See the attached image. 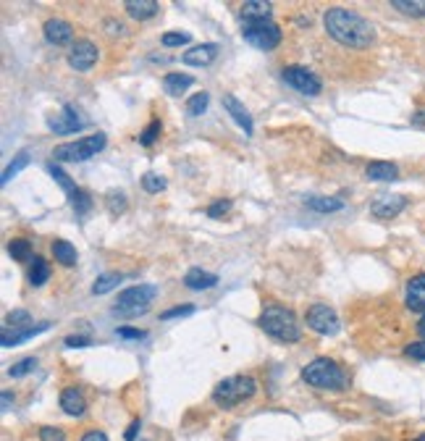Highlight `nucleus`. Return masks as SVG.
<instances>
[{
    "instance_id": "obj_18",
    "label": "nucleus",
    "mask_w": 425,
    "mask_h": 441,
    "mask_svg": "<svg viewBox=\"0 0 425 441\" xmlns=\"http://www.w3.org/2000/svg\"><path fill=\"white\" fill-rule=\"evenodd\" d=\"M223 108L229 111V116L234 118L236 124L244 129V134H252L255 132V126H252V116H249V111L244 105L236 100L234 95H223Z\"/></svg>"
},
{
    "instance_id": "obj_28",
    "label": "nucleus",
    "mask_w": 425,
    "mask_h": 441,
    "mask_svg": "<svg viewBox=\"0 0 425 441\" xmlns=\"http://www.w3.org/2000/svg\"><path fill=\"white\" fill-rule=\"evenodd\" d=\"M161 132H163V124L158 121V118H152L145 129L139 132V137H137V139H139V145H142V147H150V145H155V142H158Z\"/></svg>"
},
{
    "instance_id": "obj_27",
    "label": "nucleus",
    "mask_w": 425,
    "mask_h": 441,
    "mask_svg": "<svg viewBox=\"0 0 425 441\" xmlns=\"http://www.w3.org/2000/svg\"><path fill=\"white\" fill-rule=\"evenodd\" d=\"M305 203H308V207L318 210V213H334V210H341V207H344V203L336 200V197H308Z\"/></svg>"
},
{
    "instance_id": "obj_21",
    "label": "nucleus",
    "mask_w": 425,
    "mask_h": 441,
    "mask_svg": "<svg viewBox=\"0 0 425 441\" xmlns=\"http://www.w3.org/2000/svg\"><path fill=\"white\" fill-rule=\"evenodd\" d=\"M365 177L370 179V181H394V179L399 177V168L389 161H373L367 163Z\"/></svg>"
},
{
    "instance_id": "obj_19",
    "label": "nucleus",
    "mask_w": 425,
    "mask_h": 441,
    "mask_svg": "<svg viewBox=\"0 0 425 441\" xmlns=\"http://www.w3.org/2000/svg\"><path fill=\"white\" fill-rule=\"evenodd\" d=\"M239 16H242L244 24L271 21V3H263V0H247V3L239 8Z\"/></svg>"
},
{
    "instance_id": "obj_46",
    "label": "nucleus",
    "mask_w": 425,
    "mask_h": 441,
    "mask_svg": "<svg viewBox=\"0 0 425 441\" xmlns=\"http://www.w3.org/2000/svg\"><path fill=\"white\" fill-rule=\"evenodd\" d=\"M79 441H108V436H105L103 431H97V428H95V431H87Z\"/></svg>"
},
{
    "instance_id": "obj_48",
    "label": "nucleus",
    "mask_w": 425,
    "mask_h": 441,
    "mask_svg": "<svg viewBox=\"0 0 425 441\" xmlns=\"http://www.w3.org/2000/svg\"><path fill=\"white\" fill-rule=\"evenodd\" d=\"M137 431H139V420H134L132 426L126 428V441H134V439H137Z\"/></svg>"
},
{
    "instance_id": "obj_35",
    "label": "nucleus",
    "mask_w": 425,
    "mask_h": 441,
    "mask_svg": "<svg viewBox=\"0 0 425 441\" xmlns=\"http://www.w3.org/2000/svg\"><path fill=\"white\" fill-rule=\"evenodd\" d=\"M105 203H108V207H111V213H113V216L124 213L126 205H129V203H126V194H124V192H118V190L108 192V194H105Z\"/></svg>"
},
{
    "instance_id": "obj_17",
    "label": "nucleus",
    "mask_w": 425,
    "mask_h": 441,
    "mask_svg": "<svg viewBox=\"0 0 425 441\" xmlns=\"http://www.w3.org/2000/svg\"><path fill=\"white\" fill-rule=\"evenodd\" d=\"M407 308L415 313H425V273L407 281V294H404Z\"/></svg>"
},
{
    "instance_id": "obj_43",
    "label": "nucleus",
    "mask_w": 425,
    "mask_h": 441,
    "mask_svg": "<svg viewBox=\"0 0 425 441\" xmlns=\"http://www.w3.org/2000/svg\"><path fill=\"white\" fill-rule=\"evenodd\" d=\"M231 210V200H216L213 205L207 207V216L210 218H220V216H226Z\"/></svg>"
},
{
    "instance_id": "obj_13",
    "label": "nucleus",
    "mask_w": 425,
    "mask_h": 441,
    "mask_svg": "<svg viewBox=\"0 0 425 441\" xmlns=\"http://www.w3.org/2000/svg\"><path fill=\"white\" fill-rule=\"evenodd\" d=\"M43 34L50 45L60 47V45H69L73 40V27L63 19H47L43 24Z\"/></svg>"
},
{
    "instance_id": "obj_15",
    "label": "nucleus",
    "mask_w": 425,
    "mask_h": 441,
    "mask_svg": "<svg viewBox=\"0 0 425 441\" xmlns=\"http://www.w3.org/2000/svg\"><path fill=\"white\" fill-rule=\"evenodd\" d=\"M47 328H50L47 321H43V324H37V326H27V328H14V331H11V328H5V331H3V337H0V344H3V347H16V344H21V341H27V339L47 331Z\"/></svg>"
},
{
    "instance_id": "obj_40",
    "label": "nucleus",
    "mask_w": 425,
    "mask_h": 441,
    "mask_svg": "<svg viewBox=\"0 0 425 441\" xmlns=\"http://www.w3.org/2000/svg\"><path fill=\"white\" fill-rule=\"evenodd\" d=\"M40 441H66V431L56 426H43L40 428Z\"/></svg>"
},
{
    "instance_id": "obj_24",
    "label": "nucleus",
    "mask_w": 425,
    "mask_h": 441,
    "mask_svg": "<svg viewBox=\"0 0 425 441\" xmlns=\"http://www.w3.org/2000/svg\"><path fill=\"white\" fill-rule=\"evenodd\" d=\"M53 255H56V263L66 265V268L76 265V247H73L71 242H66V239H56L53 242Z\"/></svg>"
},
{
    "instance_id": "obj_14",
    "label": "nucleus",
    "mask_w": 425,
    "mask_h": 441,
    "mask_svg": "<svg viewBox=\"0 0 425 441\" xmlns=\"http://www.w3.org/2000/svg\"><path fill=\"white\" fill-rule=\"evenodd\" d=\"M60 410L66 415H71V418H82L87 412V399L76 386H66L60 392Z\"/></svg>"
},
{
    "instance_id": "obj_26",
    "label": "nucleus",
    "mask_w": 425,
    "mask_h": 441,
    "mask_svg": "<svg viewBox=\"0 0 425 441\" xmlns=\"http://www.w3.org/2000/svg\"><path fill=\"white\" fill-rule=\"evenodd\" d=\"M50 279V265L45 258H34L30 268V284L32 286H43L45 281Z\"/></svg>"
},
{
    "instance_id": "obj_2",
    "label": "nucleus",
    "mask_w": 425,
    "mask_h": 441,
    "mask_svg": "<svg viewBox=\"0 0 425 441\" xmlns=\"http://www.w3.org/2000/svg\"><path fill=\"white\" fill-rule=\"evenodd\" d=\"M257 324H260V328L268 337H273L276 341H284V344H294V341L302 339V326H299L297 315L289 308L265 305Z\"/></svg>"
},
{
    "instance_id": "obj_3",
    "label": "nucleus",
    "mask_w": 425,
    "mask_h": 441,
    "mask_svg": "<svg viewBox=\"0 0 425 441\" xmlns=\"http://www.w3.org/2000/svg\"><path fill=\"white\" fill-rule=\"evenodd\" d=\"M302 378H305L308 386L321 389V392H344L347 383H349L344 368L338 365L336 360H331V357H315V360H310L308 365L302 368Z\"/></svg>"
},
{
    "instance_id": "obj_22",
    "label": "nucleus",
    "mask_w": 425,
    "mask_h": 441,
    "mask_svg": "<svg viewBox=\"0 0 425 441\" xmlns=\"http://www.w3.org/2000/svg\"><path fill=\"white\" fill-rule=\"evenodd\" d=\"M124 8H126V14L132 16V19H139V21L152 19V16L161 11V5H158L155 0H126Z\"/></svg>"
},
{
    "instance_id": "obj_41",
    "label": "nucleus",
    "mask_w": 425,
    "mask_h": 441,
    "mask_svg": "<svg viewBox=\"0 0 425 441\" xmlns=\"http://www.w3.org/2000/svg\"><path fill=\"white\" fill-rule=\"evenodd\" d=\"M404 354H407V357H412V360H420V363H425V339L407 344V347H404Z\"/></svg>"
},
{
    "instance_id": "obj_52",
    "label": "nucleus",
    "mask_w": 425,
    "mask_h": 441,
    "mask_svg": "<svg viewBox=\"0 0 425 441\" xmlns=\"http://www.w3.org/2000/svg\"><path fill=\"white\" fill-rule=\"evenodd\" d=\"M373 441H389V439H373Z\"/></svg>"
},
{
    "instance_id": "obj_38",
    "label": "nucleus",
    "mask_w": 425,
    "mask_h": 441,
    "mask_svg": "<svg viewBox=\"0 0 425 441\" xmlns=\"http://www.w3.org/2000/svg\"><path fill=\"white\" fill-rule=\"evenodd\" d=\"M142 187H145V192H150V194H158V192L165 190V179L161 177V174H145L142 177Z\"/></svg>"
},
{
    "instance_id": "obj_7",
    "label": "nucleus",
    "mask_w": 425,
    "mask_h": 441,
    "mask_svg": "<svg viewBox=\"0 0 425 441\" xmlns=\"http://www.w3.org/2000/svg\"><path fill=\"white\" fill-rule=\"evenodd\" d=\"M281 79H284L292 89H297L299 95H308V98L321 95V89H323L321 76L312 74L310 69H305V66H286V69L281 71Z\"/></svg>"
},
{
    "instance_id": "obj_50",
    "label": "nucleus",
    "mask_w": 425,
    "mask_h": 441,
    "mask_svg": "<svg viewBox=\"0 0 425 441\" xmlns=\"http://www.w3.org/2000/svg\"><path fill=\"white\" fill-rule=\"evenodd\" d=\"M417 334L425 339V313H423V318H420V324H417Z\"/></svg>"
},
{
    "instance_id": "obj_51",
    "label": "nucleus",
    "mask_w": 425,
    "mask_h": 441,
    "mask_svg": "<svg viewBox=\"0 0 425 441\" xmlns=\"http://www.w3.org/2000/svg\"><path fill=\"white\" fill-rule=\"evenodd\" d=\"M412 441H425V433H420V436H417V439H412Z\"/></svg>"
},
{
    "instance_id": "obj_47",
    "label": "nucleus",
    "mask_w": 425,
    "mask_h": 441,
    "mask_svg": "<svg viewBox=\"0 0 425 441\" xmlns=\"http://www.w3.org/2000/svg\"><path fill=\"white\" fill-rule=\"evenodd\" d=\"M412 124H415V126H423V129H425V108L415 111V116H412Z\"/></svg>"
},
{
    "instance_id": "obj_33",
    "label": "nucleus",
    "mask_w": 425,
    "mask_h": 441,
    "mask_svg": "<svg viewBox=\"0 0 425 441\" xmlns=\"http://www.w3.org/2000/svg\"><path fill=\"white\" fill-rule=\"evenodd\" d=\"M47 171H50V177L56 179L60 187H63V192H66V194L71 197L73 192H76V184L71 181V177H69V174H66V171H63L60 166H56V163H50V166H47Z\"/></svg>"
},
{
    "instance_id": "obj_49",
    "label": "nucleus",
    "mask_w": 425,
    "mask_h": 441,
    "mask_svg": "<svg viewBox=\"0 0 425 441\" xmlns=\"http://www.w3.org/2000/svg\"><path fill=\"white\" fill-rule=\"evenodd\" d=\"M3 410H11V394L3 392Z\"/></svg>"
},
{
    "instance_id": "obj_12",
    "label": "nucleus",
    "mask_w": 425,
    "mask_h": 441,
    "mask_svg": "<svg viewBox=\"0 0 425 441\" xmlns=\"http://www.w3.org/2000/svg\"><path fill=\"white\" fill-rule=\"evenodd\" d=\"M404 207H407V197H404V194H386V197H378V200L370 205V213H373L376 218L389 220V218H396Z\"/></svg>"
},
{
    "instance_id": "obj_44",
    "label": "nucleus",
    "mask_w": 425,
    "mask_h": 441,
    "mask_svg": "<svg viewBox=\"0 0 425 441\" xmlns=\"http://www.w3.org/2000/svg\"><path fill=\"white\" fill-rule=\"evenodd\" d=\"M116 337H121V339H145V331H139V328H126V326H121V328H116Z\"/></svg>"
},
{
    "instance_id": "obj_11",
    "label": "nucleus",
    "mask_w": 425,
    "mask_h": 441,
    "mask_svg": "<svg viewBox=\"0 0 425 441\" xmlns=\"http://www.w3.org/2000/svg\"><path fill=\"white\" fill-rule=\"evenodd\" d=\"M97 63V45L89 40H76L69 53V66L73 71H89Z\"/></svg>"
},
{
    "instance_id": "obj_30",
    "label": "nucleus",
    "mask_w": 425,
    "mask_h": 441,
    "mask_svg": "<svg viewBox=\"0 0 425 441\" xmlns=\"http://www.w3.org/2000/svg\"><path fill=\"white\" fill-rule=\"evenodd\" d=\"M8 255L19 260V263H24V260H30L32 258V245L27 239H11L8 242Z\"/></svg>"
},
{
    "instance_id": "obj_29",
    "label": "nucleus",
    "mask_w": 425,
    "mask_h": 441,
    "mask_svg": "<svg viewBox=\"0 0 425 441\" xmlns=\"http://www.w3.org/2000/svg\"><path fill=\"white\" fill-rule=\"evenodd\" d=\"M27 166H30V152H27V150H21L14 161H11V166L3 171V179H0V181H3V184H8V181H11V179L19 174V171H24Z\"/></svg>"
},
{
    "instance_id": "obj_1",
    "label": "nucleus",
    "mask_w": 425,
    "mask_h": 441,
    "mask_svg": "<svg viewBox=\"0 0 425 441\" xmlns=\"http://www.w3.org/2000/svg\"><path fill=\"white\" fill-rule=\"evenodd\" d=\"M323 27L331 40L347 45V47H367L376 43V27L367 21L365 16L349 8H328L323 14Z\"/></svg>"
},
{
    "instance_id": "obj_42",
    "label": "nucleus",
    "mask_w": 425,
    "mask_h": 441,
    "mask_svg": "<svg viewBox=\"0 0 425 441\" xmlns=\"http://www.w3.org/2000/svg\"><path fill=\"white\" fill-rule=\"evenodd\" d=\"M194 313V305H179V308L163 310L161 318L163 321H171V318H184V315H192Z\"/></svg>"
},
{
    "instance_id": "obj_34",
    "label": "nucleus",
    "mask_w": 425,
    "mask_h": 441,
    "mask_svg": "<svg viewBox=\"0 0 425 441\" xmlns=\"http://www.w3.org/2000/svg\"><path fill=\"white\" fill-rule=\"evenodd\" d=\"M34 368H37V357H24V360H19V363H14V365L8 368V376H11V378H21V376L32 373Z\"/></svg>"
},
{
    "instance_id": "obj_4",
    "label": "nucleus",
    "mask_w": 425,
    "mask_h": 441,
    "mask_svg": "<svg viewBox=\"0 0 425 441\" xmlns=\"http://www.w3.org/2000/svg\"><path fill=\"white\" fill-rule=\"evenodd\" d=\"M255 392H257V381L252 376H231V378H223L213 389V402L223 410H229V407L242 405L244 399L255 397Z\"/></svg>"
},
{
    "instance_id": "obj_45",
    "label": "nucleus",
    "mask_w": 425,
    "mask_h": 441,
    "mask_svg": "<svg viewBox=\"0 0 425 441\" xmlns=\"http://www.w3.org/2000/svg\"><path fill=\"white\" fill-rule=\"evenodd\" d=\"M63 344H66V347H71V350H76V347H89V344H92V339L89 337H66L63 339Z\"/></svg>"
},
{
    "instance_id": "obj_25",
    "label": "nucleus",
    "mask_w": 425,
    "mask_h": 441,
    "mask_svg": "<svg viewBox=\"0 0 425 441\" xmlns=\"http://www.w3.org/2000/svg\"><path fill=\"white\" fill-rule=\"evenodd\" d=\"M124 281V276L121 273H116V271H111V273H103V276H97L95 279V284H92V294H108L113 292L118 284Z\"/></svg>"
},
{
    "instance_id": "obj_8",
    "label": "nucleus",
    "mask_w": 425,
    "mask_h": 441,
    "mask_svg": "<svg viewBox=\"0 0 425 441\" xmlns=\"http://www.w3.org/2000/svg\"><path fill=\"white\" fill-rule=\"evenodd\" d=\"M244 40L257 50H273L281 43V30L273 21H257V24H244Z\"/></svg>"
},
{
    "instance_id": "obj_10",
    "label": "nucleus",
    "mask_w": 425,
    "mask_h": 441,
    "mask_svg": "<svg viewBox=\"0 0 425 441\" xmlns=\"http://www.w3.org/2000/svg\"><path fill=\"white\" fill-rule=\"evenodd\" d=\"M87 126V118L79 116V111L73 105H63L60 113L56 116H47V129L56 134H73V132H82Z\"/></svg>"
},
{
    "instance_id": "obj_23",
    "label": "nucleus",
    "mask_w": 425,
    "mask_h": 441,
    "mask_svg": "<svg viewBox=\"0 0 425 441\" xmlns=\"http://www.w3.org/2000/svg\"><path fill=\"white\" fill-rule=\"evenodd\" d=\"M192 84H194V79H192L189 74L171 71V74H165V76H163V89H165L168 95H174V98L184 95V92H187Z\"/></svg>"
},
{
    "instance_id": "obj_6",
    "label": "nucleus",
    "mask_w": 425,
    "mask_h": 441,
    "mask_svg": "<svg viewBox=\"0 0 425 441\" xmlns=\"http://www.w3.org/2000/svg\"><path fill=\"white\" fill-rule=\"evenodd\" d=\"M158 297V286L152 284H139V286H129L118 294V302L113 313L116 315H124V318H132V315H142L150 310L152 299Z\"/></svg>"
},
{
    "instance_id": "obj_39",
    "label": "nucleus",
    "mask_w": 425,
    "mask_h": 441,
    "mask_svg": "<svg viewBox=\"0 0 425 441\" xmlns=\"http://www.w3.org/2000/svg\"><path fill=\"white\" fill-rule=\"evenodd\" d=\"M192 40L189 32H165L161 37V43L165 45V47H179V45H187Z\"/></svg>"
},
{
    "instance_id": "obj_16",
    "label": "nucleus",
    "mask_w": 425,
    "mask_h": 441,
    "mask_svg": "<svg viewBox=\"0 0 425 441\" xmlns=\"http://www.w3.org/2000/svg\"><path fill=\"white\" fill-rule=\"evenodd\" d=\"M218 56V45L216 43H203V45H194L189 47L187 53H184V63L187 66H207V63H213Z\"/></svg>"
},
{
    "instance_id": "obj_5",
    "label": "nucleus",
    "mask_w": 425,
    "mask_h": 441,
    "mask_svg": "<svg viewBox=\"0 0 425 441\" xmlns=\"http://www.w3.org/2000/svg\"><path fill=\"white\" fill-rule=\"evenodd\" d=\"M108 142V137L103 132L97 134H89V137H82V139H76V142H63L53 150V158L60 163H82V161H89V158H95L100 150L105 147Z\"/></svg>"
},
{
    "instance_id": "obj_31",
    "label": "nucleus",
    "mask_w": 425,
    "mask_h": 441,
    "mask_svg": "<svg viewBox=\"0 0 425 441\" xmlns=\"http://www.w3.org/2000/svg\"><path fill=\"white\" fill-rule=\"evenodd\" d=\"M391 8L407 16H425V0H391Z\"/></svg>"
},
{
    "instance_id": "obj_36",
    "label": "nucleus",
    "mask_w": 425,
    "mask_h": 441,
    "mask_svg": "<svg viewBox=\"0 0 425 441\" xmlns=\"http://www.w3.org/2000/svg\"><path fill=\"white\" fill-rule=\"evenodd\" d=\"M71 207L76 210V216H84V213H89V207H92V200H89L87 192L76 187V192L71 194Z\"/></svg>"
},
{
    "instance_id": "obj_20",
    "label": "nucleus",
    "mask_w": 425,
    "mask_h": 441,
    "mask_svg": "<svg viewBox=\"0 0 425 441\" xmlns=\"http://www.w3.org/2000/svg\"><path fill=\"white\" fill-rule=\"evenodd\" d=\"M184 284L194 289V292H203V289H213L218 284V276L216 273H207L203 268H189L187 276H184Z\"/></svg>"
},
{
    "instance_id": "obj_9",
    "label": "nucleus",
    "mask_w": 425,
    "mask_h": 441,
    "mask_svg": "<svg viewBox=\"0 0 425 441\" xmlns=\"http://www.w3.org/2000/svg\"><path fill=\"white\" fill-rule=\"evenodd\" d=\"M308 326L315 334H321V337H334L341 328L336 310L328 308V305H321V302L308 310Z\"/></svg>"
},
{
    "instance_id": "obj_32",
    "label": "nucleus",
    "mask_w": 425,
    "mask_h": 441,
    "mask_svg": "<svg viewBox=\"0 0 425 441\" xmlns=\"http://www.w3.org/2000/svg\"><path fill=\"white\" fill-rule=\"evenodd\" d=\"M207 103H210V95H207V92H197V95H192L189 100H187V113H189L192 118L203 116Z\"/></svg>"
},
{
    "instance_id": "obj_37",
    "label": "nucleus",
    "mask_w": 425,
    "mask_h": 441,
    "mask_svg": "<svg viewBox=\"0 0 425 441\" xmlns=\"http://www.w3.org/2000/svg\"><path fill=\"white\" fill-rule=\"evenodd\" d=\"M5 326L8 328H27V326H32V315L27 310H14L5 315Z\"/></svg>"
}]
</instances>
